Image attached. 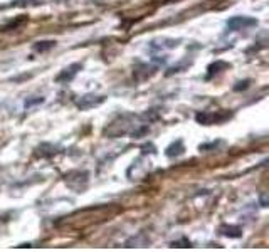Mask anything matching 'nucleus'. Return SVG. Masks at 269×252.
Wrapping results in <instances>:
<instances>
[{
	"mask_svg": "<svg viewBox=\"0 0 269 252\" xmlns=\"http://www.w3.org/2000/svg\"><path fill=\"white\" fill-rule=\"evenodd\" d=\"M219 232L222 234V235H225V237H232V239H237V237L242 235V229L237 227V225H227V224H224V225H220Z\"/></svg>",
	"mask_w": 269,
	"mask_h": 252,
	"instance_id": "obj_6",
	"label": "nucleus"
},
{
	"mask_svg": "<svg viewBox=\"0 0 269 252\" xmlns=\"http://www.w3.org/2000/svg\"><path fill=\"white\" fill-rule=\"evenodd\" d=\"M172 247H192V244L190 240L182 239V240H177V242H172Z\"/></svg>",
	"mask_w": 269,
	"mask_h": 252,
	"instance_id": "obj_10",
	"label": "nucleus"
},
{
	"mask_svg": "<svg viewBox=\"0 0 269 252\" xmlns=\"http://www.w3.org/2000/svg\"><path fill=\"white\" fill-rule=\"evenodd\" d=\"M104 101L103 96H93V94H88V96H83L81 100L78 101V108L79 109H89L94 108V106L101 104Z\"/></svg>",
	"mask_w": 269,
	"mask_h": 252,
	"instance_id": "obj_5",
	"label": "nucleus"
},
{
	"mask_svg": "<svg viewBox=\"0 0 269 252\" xmlns=\"http://www.w3.org/2000/svg\"><path fill=\"white\" fill-rule=\"evenodd\" d=\"M81 67H83V66L79 64V63H78V64L69 66V67H66L63 72H61L59 76H57L56 81H57V83H69V81H72V79H74V76L78 74V71H79Z\"/></svg>",
	"mask_w": 269,
	"mask_h": 252,
	"instance_id": "obj_4",
	"label": "nucleus"
},
{
	"mask_svg": "<svg viewBox=\"0 0 269 252\" xmlns=\"http://www.w3.org/2000/svg\"><path fill=\"white\" fill-rule=\"evenodd\" d=\"M232 116V113L229 111H216V113H210V111H203V113H199L197 116H195V119H197V123H201V125H214V123H224L227 121L229 118Z\"/></svg>",
	"mask_w": 269,
	"mask_h": 252,
	"instance_id": "obj_2",
	"label": "nucleus"
},
{
	"mask_svg": "<svg viewBox=\"0 0 269 252\" xmlns=\"http://www.w3.org/2000/svg\"><path fill=\"white\" fill-rule=\"evenodd\" d=\"M39 103H44V98H35V100L25 101V108H31L32 104H39Z\"/></svg>",
	"mask_w": 269,
	"mask_h": 252,
	"instance_id": "obj_11",
	"label": "nucleus"
},
{
	"mask_svg": "<svg viewBox=\"0 0 269 252\" xmlns=\"http://www.w3.org/2000/svg\"><path fill=\"white\" fill-rule=\"evenodd\" d=\"M261 205L268 207V197H266V193H263V195H261Z\"/></svg>",
	"mask_w": 269,
	"mask_h": 252,
	"instance_id": "obj_12",
	"label": "nucleus"
},
{
	"mask_svg": "<svg viewBox=\"0 0 269 252\" xmlns=\"http://www.w3.org/2000/svg\"><path fill=\"white\" fill-rule=\"evenodd\" d=\"M227 67H231V64L222 63V61H217V63L210 64V66H209V74H207V79H210L214 74H217V72H220V69H227Z\"/></svg>",
	"mask_w": 269,
	"mask_h": 252,
	"instance_id": "obj_8",
	"label": "nucleus"
},
{
	"mask_svg": "<svg viewBox=\"0 0 269 252\" xmlns=\"http://www.w3.org/2000/svg\"><path fill=\"white\" fill-rule=\"evenodd\" d=\"M64 182L74 192H83V190L88 187V173L81 170L69 171V173H66V177H64Z\"/></svg>",
	"mask_w": 269,
	"mask_h": 252,
	"instance_id": "obj_1",
	"label": "nucleus"
},
{
	"mask_svg": "<svg viewBox=\"0 0 269 252\" xmlns=\"http://www.w3.org/2000/svg\"><path fill=\"white\" fill-rule=\"evenodd\" d=\"M54 41H42V42H37L34 46V49L37 50V52H44V50H49V49H52L54 47Z\"/></svg>",
	"mask_w": 269,
	"mask_h": 252,
	"instance_id": "obj_9",
	"label": "nucleus"
},
{
	"mask_svg": "<svg viewBox=\"0 0 269 252\" xmlns=\"http://www.w3.org/2000/svg\"><path fill=\"white\" fill-rule=\"evenodd\" d=\"M182 153H184V143H182V140H177L175 143H172L167 148V156H179Z\"/></svg>",
	"mask_w": 269,
	"mask_h": 252,
	"instance_id": "obj_7",
	"label": "nucleus"
},
{
	"mask_svg": "<svg viewBox=\"0 0 269 252\" xmlns=\"http://www.w3.org/2000/svg\"><path fill=\"white\" fill-rule=\"evenodd\" d=\"M257 25V20L252 17H232L227 20V29L229 31H244L247 27Z\"/></svg>",
	"mask_w": 269,
	"mask_h": 252,
	"instance_id": "obj_3",
	"label": "nucleus"
}]
</instances>
